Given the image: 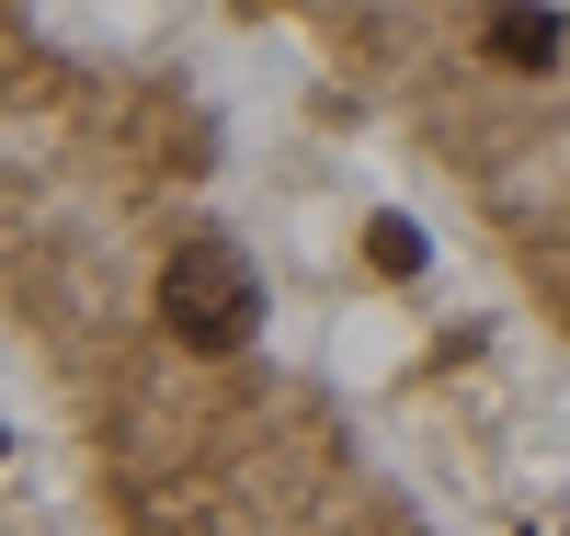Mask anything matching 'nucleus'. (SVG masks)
<instances>
[{"mask_svg": "<svg viewBox=\"0 0 570 536\" xmlns=\"http://www.w3.org/2000/svg\"><path fill=\"white\" fill-rule=\"evenodd\" d=\"M160 320H171V343H195V354H240L263 331V274L228 252V240H195V252L160 263Z\"/></svg>", "mask_w": 570, "mask_h": 536, "instance_id": "f257e3e1", "label": "nucleus"}, {"mask_svg": "<svg viewBox=\"0 0 570 536\" xmlns=\"http://www.w3.org/2000/svg\"><path fill=\"white\" fill-rule=\"evenodd\" d=\"M480 46H491V69H559V12H491Z\"/></svg>", "mask_w": 570, "mask_h": 536, "instance_id": "f03ea898", "label": "nucleus"}, {"mask_svg": "<svg viewBox=\"0 0 570 536\" xmlns=\"http://www.w3.org/2000/svg\"><path fill=\"white\" fill-rule=\"evenodd\" d=\"M365 263H376V274H422V228H411V217H376V228H365Z\"/></svg>", "mask_w": 570, "mask_h": 536, "instance_id": "7ed1b4c3", "label": "nucleus"}]
</instances>
